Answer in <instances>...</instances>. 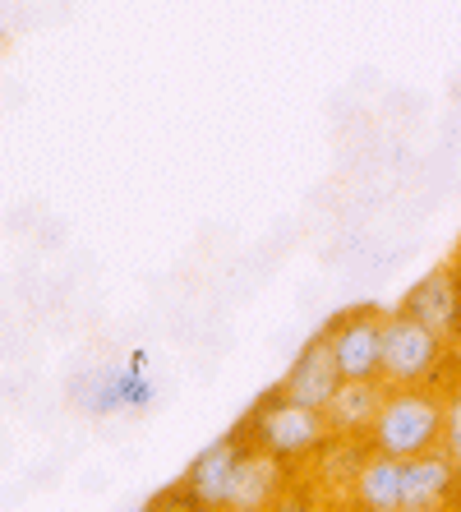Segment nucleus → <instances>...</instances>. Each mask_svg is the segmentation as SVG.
I'll return each mask as SVG.
<instances>
[{"instance_id": "nucleus-8", "label": "nucleus", "mask_w": 461, "mask_h": 512, "mask_svg": "<svg viewBox=\"0 0 461 512\" xmlns=\"http://www.w3.org/2000/svg\"><path fill=\"white\" fill-rule=\"evenodd\" d=\"M402 310L415 314L420 323H429L452 346H461V273L452 263H438L434 273H425L402 296Z\"/></svg>"}, {"instance_id": "nucleus-16", "label": "nucleus", "mask_w": 461, "mask_h": 512, "mask_svg": "<svg viewBox=\"0 0 461 512\" xmlns=\"http://www.w3.org/2000/svg\"><path fill=\"white\" fill-rule=\"evenodd\" d=\"M452 508H461V480H457V503H452Z\"/></svg>"}, {"instance_id": "nucleus-4", "label": "nucleus", "mask_w": 461, "mask_h": 512, "mask_svg": "<svg viewBox=\"0 0 461 512\" xmlns=\"http://www.w3.org/2000/svg\"><path fill=\"white\" fill-rule=\"evenodd\" d=\"M70 397L83 416H134V411H148L157 402V383L148 379V365H97V370H83L70 383Z\"/></svg>"}, {"instance_id": "nucleus-1", "label": "nucleus", "mask_w": 461, "mask_h": 512, "mask_svg": "<svg viewBox=\"0 0 461 512\" xmlns=\"http://www.w3.org/2000/svg\"><path fill=\"white\" fill-rule=\"evenodd\" d=\"M240 429L249 434V443H254V448H263V453H272V457H282V462L296 466V471L314 462V453H319L323 443L332 439L328 416H323L319 406L296 402V397H286L282 388L263 393L259 402H254V411L240 420Z\"/></svg>"}, {"instance_id": "nucleus-7", "label": "nucleus", "mask_w": 461, "mask_h": 512, "mask_svg": "<svg viewBox=\"0 0 461 512\" xmlns=\"http://www.w3.org/2000/svg\"><path fill=\"white\" fill-rule=\"evenodd\" d=\"M461 462L438 443L420 457L402 462V512H443L457 503Z\"/></svg>"}, {"instance_id": "nucleus-10", "label": "nucleus", "mask_w": 461, "mask_h": 512, "mask_svg": "<svg viewBox=\"0 0 461 512\" xmlns=\"http://www.w3.org/2000/svg\"><path fill=\"white\" fill-rule=\"evenodd\" d=\"M342 379L346 374L337 370V360H332V346H328V337H309L305 346L296 351V360H291V370L282 374V388L286 397H296V402H305V406H328L332 402V393L342 388Z\"/></svg>"}, {"instance_id": "nucleus-12", "label": "nucleus", "mask_w": 461, "mask_h": 512, "mask_svg": "<svg viewBox=\"0 0 461 512\" xmlns=\"http://www.w3.org/2000/svg\"><path fill=\"white\" fill-rule=\"evenodd\" d=\"M351 503L360 512H402V457L369 448L365 466L351 485Z\"/></svg>"}, {"instance_id": "nucleus-13", "label": "nucleus", "mask_w": 461, "mask_h": 512, "mask_svg": "<svg viewBox=\"0 0 461 512\" xmlns=\"http://www.w3.org/2000/svg\"><path fill=\"white\" fill-rule=\"evenodd\" d=\"M365 457H369V439L332 434L319 453H314V462H309V480H314V485H342L346 503H351V485H355V476H360Z\"/></svg>"}, {"instance_id": "nucleus-14", "label": "nucleus", "mask_w": 461, "mask_h": 512, "mask_svg": "<svg viewBox=\"0 0 461 512\" xmlns=\"http://www.w3.org/2000/svg\"><path fill=\"white\" fill-rule=\"evenodd\" d=\"M443 448L461 462V374L443 383Z\"/></svg>"}, {"instance_id": "nucleus-15", "label": "nucleus", "mask_w": 461, "mask_h": 512, "mask_svg": "<svg viewBox=\"0 0 461 512\" xmlns=\"http://www.w3.org/2000/svg\"><path fill=\"white\" fill-rule=\"evenodd\" d=\"M452 268H457V273H461V245H457V254H452Z\"/></svg>"}, {"instance_id": "nucleus-2", "label": "nucleus", "mask_w": 461, "mask_h": 512, "mask_svg": "<svg viewBox=\"0 0 461 512\" xmlns=\"http://www.w3.org/2000/svg\"><path fill=\"white\" fill-rule=\"evenodd\" d=\"M443 443V388L415 383V388H388L379 420L369 429V448L388 457H420Z\"/></svg>"}, {"instance_id": "nucleus-9", "label": "nucleus", "mask_w": 461, "mask_h": 512, "mask_svg": "<svg viewBox=\"0 0 461 512\" xmlns=\"http://www.w3.org/2000/svg\"><path fill=\"white\" fill-rule=\"evenodd\" d=\"M296 480V466H286L282 457L263 453L249 443L236 471V494H231V512H263V508H282L286 489Z\"/></svg>"}, {"instance_id": "nucleus-5", "label": "nucleus", "mask_w": 461, "mask_h": 512, "mask_svg": "<svg viewBox=\"0 0 461 512\" xmlns=\"http://www.w3.org/2000/svg\"><path fill=\"white\" fill-rule=\"evenodd\" d=\"M383 323H388V314L374 305H355V310L332 314L323 323L332 360L346 379H379L383 374Z\"/></svg>"}, {"instance_id": "nucleus-11", "label": "nucleus", "mask_w": 461, "mask_h": 512, "mask_svg": "<svg viewBox=\"0 0 461 512\" xmlns=\"http://www.w3.org/2000/svg\"><path fill=\"white\" fill-rule=\"evenodd\" d=\"M388 397V383L383 379H342V388L332 393V402L323 406L332 434H346V439H369V429L379 420V406Z\"/></svg>"}, {"instance_id": "nucleus-6", "label": "nucleus", "mask_w": 461, "mask_h": 512, "mask_svg": "<svg viewBox=\"0 0 461 512\" xmlns=\"http://www.w3.org/2000/svg\"><path fill=\"white\" fill-rule=\"evenodd\" d=\"M245 448H249V434L240 425L231 429V434H222V439L208 443V448H203V453L190 462L185 480H180L185 499H190L194 508H208V512H226V508H231V494H236V471H240Z\"/></svg>"}, {"instance_id": "nucleus-3", "label": "nucleus", "mask_w": 461, "mask_h": 512, "mask_svg": "<svg viewBox=\"0 0 461 512\" xmlns=\"http://www.w3.org/2000/svg\"><path fill=\"white\" fill-rule=\"evenodd\" d=\"M448 360L452 342L438 337L429 323H420L415 314H406L402 305L388 314L383 323V374L379 379L388 388H415V383H448Z\"/></svg>"}]
</instances>
